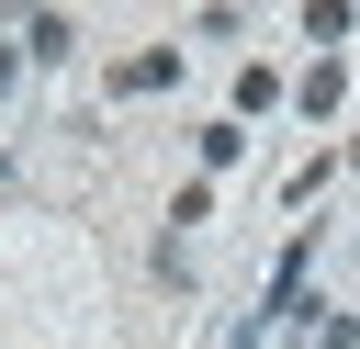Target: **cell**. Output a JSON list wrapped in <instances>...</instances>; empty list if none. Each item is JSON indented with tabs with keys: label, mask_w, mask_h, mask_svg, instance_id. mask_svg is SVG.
I'll use <instances>...</instances> for the list:
<instances>
[{
	"label": "cell",
	"mask_w": 360,
	"mask_h": 349,
	"mask_svg": "<svg viewBox=\"0 0 360 349\" xmlns=\"http://www.w3.org/2000/svg\"><path fill=\"white\" fill-rule=\"evenodd\" d=\"M112 79H124V90H169V79H180V56H169V45H146V56H124Z\"/></svg>",
	"instance_id": "1"
}]
</instances>
